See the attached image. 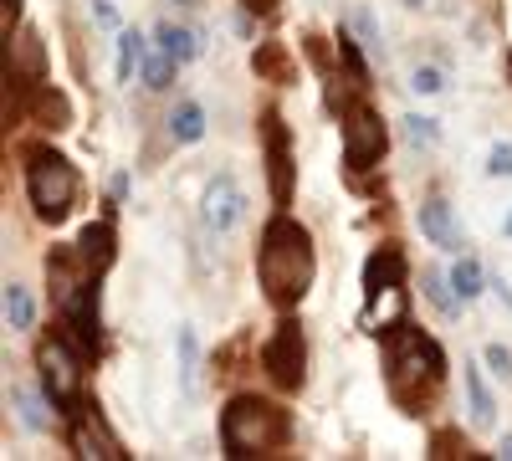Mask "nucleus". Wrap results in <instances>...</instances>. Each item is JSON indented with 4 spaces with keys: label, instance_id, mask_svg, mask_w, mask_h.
Returning <instances> with one entry per match:
<instances>
[{
    "label": "nucleus",
    "instance_id": "nucleus-1",
    "mask_svg": "<svg viewBox=\"0 0 512 461\" xmlns=\"http://www.w3.org/2000/svg\"><path fill=\"white\" fill-rule=\"evenodd\" d=\"M47 277H52V308L67 328L72 349L82 359H93L103 349V339H98V277L103 272L82 257L77 241H72V246H57L47 257Z\"/></svg>",
    "mask_w": 512,
    "mask_h": 461
},
{
    "label": "nucleus",
    "instance_id": "nucleus-2",
    "mask_svg": "<svg viewBox=\"0 0 512 461\" xmlns=\"http://www.w3.org/2000/svg\"><path fill=\"white\" fill-rule=\"evenodd\" d=\"M256 277H262L267 303L282 308V313H292L308 298V287H313V236L292 216L267 221L262 246H256Z\"/></svg>",
    "mask_w": 512,
    "mask_h": 461
},
{
    "label": "nucleus",
    "instance_id": "nucleus-3",
    "mask_svg": "<svg viewBox=\"0 0 512 461\" xmlns=\"http://www.w3.org/2000/svg\"><path fill=\"white\" fill-rule=\"evenodd\" d=\"M446 380V354L436 339H425L420 328H395V339L384 344V385H390V400L410 415H420L436 400Z\"/></svg>",
    "mask_w": 512,
    "mask_h": 461
},
{
    "label": "nucleus",
    "instance_id": "nucleus-4",
    "mask_svg": "<svg viewBox=\"0 0 512 461\" xmlns=\"http://www.w3.org/2000/svg\"><path fill=\"white\" fill-rule=\"evenodd\" d=\"M287 436H292L287 410L256 400V395H236V400L226 405V415H221V446H226V456H236V461L267 456V451L287 446Z\"/></svg>",
    "mask_w": 512,
    "mask_h": 461
},
{
    "label": "nucleus",
    "instance_id": "nucleus-5",
    "mask_svg": "<svg viewBox=\"0 0 512 461\" xmlns=\"http://www.w3.org/2000/svg\"><path fill=\"white\" fill-rule=\"evenodd\" d=\"M26 200H31L36 221H47V226H62L77 211L82 180L57 149H26Z\"/></svg>",
    "mask_w": 512,
    "mask_h": 461
},
{
    "label": "nucleus",
    "instance_id": "nucleus-6",
    "mask_svg": "<svg viewBox=\"0 0 512 461\" xmlns=\"http://www.w3.org/2000/svg\"><path fill=\"white\" fill-rule=\"evenodd\" d=\"M262 364H267V374H272L277 390H287V395L303 390V380H308V339H303V323L282 318L277 333L267 339V349H262Z\"/></svg>",
    "mask_w": 512,
    "mask_h": 461
},
{
    "label": "nucleus",
    "instance_id": "nucleus-7",
    "mask_svg": "<svg viewBox=\"0 0 512 461\" xmlns=\"http://www.w3.org/2000/svg\"><path fill=\"white\" fill-rule=\"evenodd\" d=\"M390 149V134H384V118L369 103H349L344 108V164L354 175H369L374 164Z\"/></svg>",
    "mask_w": 512,
    "mask_h": 461
},
{
    "label": "nucleus",
    "instance_id": "nucleus-8",
    "mask_svg": "<svg viewBox=\"0 0 512 461\" xmlns=\"http://www.w3.org/2000/svg\"><path fill=\"white\" fill-rule=\"evenodd\" d=\"M262 154H267V180H272V205H292L297 190V154H292V129L277 108L262 113Z\"/></svg>",
    "mask_w": 512,
    "mask_h": 461
},
{
    "label": "nucleus",
    "instance_id": "nucleus-9",
    "mask_svg": "<svg viewBox=\"0 0 512 461\" xmlns=\"http://www.w3.org/2000/svg\"><path fill=\"white\" fill-rule=\"evenodd\" d=\"M72 339H41L36 344V369H41V385H47V400L72 410L77 405V390H82V374H77V359L67 349Z\"/></svg>",
    "mask_w": 512,
    "mask_h": 461
},
{
    "label": "nucleus",
    "instance_id": "nucleus-10",
    "mask_svg": "<svg viewBox=\"0 0 512 461\" xmlns=\"http://www.w3.org/2000/svg\"><path fill=\"white\" fill-rule=\"evenodd\" d=\"M200 216H205V226L216 231V236H231V231L241 226V216H246V190H241V180H236V175H210V185H205V195H200Z\"/></svg>",
    "mask_w": 512,
    "mask_h": 461
},
{
    "label": "nucleus",
    "instance_id": "nucleus-11",
    "mask_svg": "<svg viewBox=\"0 0 512 461\" xmlns=\"http://www.w3.org/2000/svg\"><path fill=\"white\" fill-rule=\"evenodd\" d=\"M67 441L82 461H118L123 446L113 441V431L103 426V410L98 405H77L72 410V426H67Z\"/></svg>",
    "mask_w": 512,
    "mask_h": 461
},
{
    "label": "nucleus",
    "instance_id": "nucleus-12",
    "mask_svg": "<svg viewBox=\"0 0 512 461\" xmlns=\"http://www.w3.org/2000/svg\"><path fill=\"white\" fill-rule=\"evenodd\" d=\"M420 231L431 236V246H441V251H456L461 246V226H456V211L441 200V195H431L420 205Z\"/></svg>",
    "mask_w": 512,
    "mask_h": 461
},
{
    "label": "nucleus",
    "instance_id": "nucleus-13",
    "mask_svg": "<svg viewBox=\"0 0 512 461\" xmlns=\"http://www.w3.org/2000/svg\"><path fill=\"white\" fill-rule=\"evenodd\" d=\"M400 277H405V257L395 246H379L374 257L364 262V292H369V298L384 292V287H400Z\"/></svg>",
    "mask_w": 512,
    "mask_h": 461
},
{
    "label": "nucleus",
    "instance_id": "nucleus-14",
    "mask_svg": "<svg viewBox=\"0 0 512 461\" xmlns=\"http://www.w3.org/2000/svg\"><path fill=\"white\" fill-rule=\"evenodd\" d=\"M31 118L41 123V129H67V118H72V108H67V98L57 93V88H47V82H31Z\"/></svg>",
    "mask_w": 512,
    "mask_h": 461
},
{
    "label": "nucleus",
    "instance_id": "nucleus-15",
    "mask_svg": "<svg viewBox=\"0 0 512 461\" xmlns=\"http://www.w3.org/2000/svg\"><path fill=\"white\" fill-rule=\"evenodd\" d=\"M466 410H472V426H477V431H492L497 400H492V390H487V380H482L477 364H466Z\"/></svg>",
    "mask_w": 512,
    "mask_h": 461
},
{
    "label": "nucleus",
    "instance_id": "nucleus-16",
    "mask_svg": "<svg viewBox=\"0 0 512 461\" xmlns=\"http://www.w3.org/2000/svg\"><path fill=\"white\" fill-rule=\"evenodd\" d=\"M344 31L359 41V47L369 52V62L374 57H384V36H379V21H374V11L369 6H349L344 11Z\"/></svg>",
    "mask_w": 512,
    "mask_h": 461
},
{
    "label": "nucleus",
    "instance_id": "nucleus-17",
    "mask_svg": "<svg viewBox=\"0 0 512 461\" xmlns=\"http://www.w3.org/2000/svg\"><path fill=\"white\" fill-rule=\"evenodd\" d=\"M154 41L175 57V62H195L200 57V31L195 26H175V21H164L159 31H154Z\"/></svg>",
    "mask_w": 512,
    "mask_h": 461
},
{
    "label": "nucleus",
    "instance_id": "nucleus-18",
    "mask_svg": "<svg viewBox=\"0 0 512 461\" xmlns=\"http://www.w3.org/2000/svg\"><path fill=\"white\" fill-rule=\"evenodd\" d=\"M169 134H175V144H200L205 139V108L195 98L175 103V113H169Z\"/></svg>",
    "mask_w": 512,
    "mask_h": 461
},
{
    "label": "nucleus",
    "instance_id": "nucleus-19",
    "mask_svg": "<svg viewBox=\"0 0 512 461\" xmlns=\"http://www.w3.org/2000/svg\"><path fill=\"white\" fill-rule=\"evenodd\" d=\"M175 57H169L164 47H159V41H154V47H144V57H139V77H144V88H154V93H164L169 88V82H175Z\"/></svg>",
    "mask_w": 512,
    "mask_h": 461
},
{
    "label": "nucleus",
    "instance_id": "nucleus-20",
    "mask_svg": "<svg viewBox=\"0 0 512 461\" xmlns=\"http://www.w3.org/2000/svg\"><path fill=\"white\" fill-rule=\"evenodd\" d=\"M400 313H405V292L400 287H384V292H374L369 308L359 313V328H384V323H395Z\"/></svg>",
    "mask_w": 512,
    "mask_h": 461
},
{
    "label": "nucleus",
    "instance_id": "nucleus-21",
    "mask_svg": "<svg viewBox=\"0 0 512 461\" xmlns=\"http://www.w3.org/2000/svg\"><path fill=\"white\" fill-rule=\"evenodd\" d=\"M77 251H82V257H88V262H93L98 272H108V267H113V226L93 221L88 231L77 236Z\"/></svg>",
    "mask_w": 512,
    "mask_h": 461
},
{
    "label": "nucleus",
    "instance_id": "nucleus-22",
    "mask_svg": "<svg viewBox=\"0 0 512 461\" xmlns=\"http://www.w3.org/2000/svg\"><path fill=\"white\" fill-rule=\"evenodd\" d=\"M11 72L26 62V77L31 82H41V72H47V57H41V41H36V31H21V36H11Z\"/></svg>",
    "mask_w": 512,
    "mask_h": 461
},
{
    "label": "nucleus",
    "instance_id": "nucleus-23",
    "mask_svg": "<svg viewBox=\"0 0 512 461\" xmlns=\"http://www.w3.org/2000/svg\"><path fill=\"white\" fill-rule=\"evenodd\" d=\"M31 323H36V303H31V292H26L21 282H6V328L26 333Z\"/></svg>",
    "mask_w": 512,
    "mask_h": 461
},
{
    "label": "nucleus",
    "instance_id": "nucleus-24",
    "mask_svg": "<svg viewBox=\"0 0 512 461\" xmlns=\"http://www.w3.org/2000/svg\"><path fill=\"white\" fill-rule=\"evenodd\" d=\"M175 349H180V385H185V395H195V374H200V339H195V328H180Z\"/></svg>",
    "mask_w": 512,
    "mask_h": 461
},
{
    "label": "nucleus",
    "instance_id": "nucleus-25",
    "mask_svg": "<svg viewBox=\"0 0 512 461\" xmlns=\"http://www.w3.org/2000/svg\"><path fill=\"white\" fill-rule=\"evenodd\" d=\"M482 282H487V272H482L472 257H461V262L451 267V287H456V298H482Z\"/></svg>",
    "mask_w": 512,
    "mask_h": 461
},
{
    "label": "nucleus",
    "instance_id": "nucleus-26",
    "mask_svg": "<svg viewBox=\"0 0 512 461\" xmlns=\"http://www.w3.org/2000/svg\"><path fill=\"white\" fill-rule=\"evenodd\" d=\"M139 57H144V36L139 31H123L118 36V67H113V77L128 82V77H134V67H139Z\"/></svg>",
    "mask_w": 512,
    "mask_h": 461
},
{
    "label": "nucleus",
    "instance_id": "nucleus-27",
    "mask_svg": "<svg viewBox=\"0 0 512 461\" xmlns=\"http://www.w3.org/2000/svg\"><path fill=\"white\" fill-rule=\"evenodd\" d=\"M11 405L21 410V421H26L31 431H52V421H47V410H41V400H36L31 390H11Z\"/></svg>",
    "mask_w": 512,
    "mask_h": 461
},
{
    "label": "nucleus",
    "instance_id": "nucleus-28",
    "mask_svg": "<svg viewBox=\"0 0 512 461\" xmlns=\"http://www.w3.org/2000/svg\"><path fill=\"white\" fill-rule=\"evenodd\" d=\"M405 134H410V144H415V149H436V144H441V123H436V118L410 113V118H405Z\"/></svg>",
    "mask_w": 512,
    "mask_h": 461
},
{
    "label": "nucleus",
    "instance_id": "nucleus-29",
    "mask_svg": "<svg viewBox=\"0 0 512 461\" xmlns=\"http://www.w3.org/2000/svg\"><path fill=\"white\" fill-rule=\"evenodd\" d=\"M425 298L436 303V313H441V318H451V313H456V287H446L436 272H425Z\"/></svg>",
    "mask_w": 512,
    "mask_h": 461
},
{
    "label": "nucleus",
    "instance_id": "nucleus-30",
    "mask_svg": "<svg viewBox=\"0 0 512 461\" xmlns=\"http://www.w3.org/2000/svg\"><path fill=\"white\" fill-rule=\"evenodd\" d=\"M251 62H256V72H272L277 82H292V62L282 57V47H262Z\"/></svg>",
    "mask_w": 512,
    "mask_h": 461
},
{
    "label": "nucleus",
    "instance_id": "nucleus-31",
    "mask_svg": "<svg viewBox=\"0 0 512 461\" xmlns=\"http://www.w3.org/2000/svg\"><path fill=\"white\" fill-rule=\"evenodd\" d=\"M410 88H415L420 98H436V93L446 88V72H441V67H415V72H410Z\"/></svg>",
    "mask_w": 512,
    "mask_h": 461
},
{
    "label": "nucleus",
    "instance_id": "nucleus-32",
    "mask_svg": "<svg viewBox=\"0 0 512 461\" xmlns=\"http://www.w3.org/2000/svg\"><path fill=\"white\" fill-rule=\"evenodd\" d=\"M487 364H492L497 380H507V385H512V354H507L502 344H487Z\"/></svg>",
    "mask_w": 512,
    "mask_h": 461
},
{
    "label": "nucleus",
    "instance_id": "nucleus-33",
    "mask_svg": "<svg viewBox=\"0 0 512 461\" xmlns=\"http://www.w3.org/2000/svg\"><path fill=\"white\" fill-rule=\"evenodd\" d=\"M487 170H492L497 180H507V175H512V149H507V144H497V149H492V159H487Z\"/></svg>",
    "mask_w": 512,
    "mask_h": 461
},
{
    "label": "nucleus",
    "instance_id": "nucleus-34",
    "mask_svg": "<svg viewBox=\"0 0 512 461\" xmlns=\"http://www.w3.org/2000/svg\"><path fill=\"white\" fill-rule=\"evenodd\" d=\"M456 446H461V436H456V431H446V436H436V441H431V456H461Z\"/></svg>",
    "mask_w": 512,
    "mask_h": 461
},
{
    "label": "nucleus",
    "instance_id": "nucleus-35",
    "mask_svg": "<svg viewBox=\"0 0 512 461\" xmlns=\"http://www.w3.org/2000/svg\"><path fill=\"white\" fill-rule=\"evenodd\" d=\"M93 21L98 26H118V6L113 0H93Z\"/></svg>",
    "mask_w": 512,
    "mask_h": 461
},
{
    "label": "nucleus",
    "instance_id": "nucleus-36",
    "mask_svg": "<svg viewBox=\"0 0 512 461\" xmlns=\"http://www.w3.org/2000/svg\"><path fill=\"white\" fill-rule=\"evenodd\" d=\"M16 6H21V0H6V41L16 36Z\"/></svg>",
    "mask_w": 512,
    "mask_h": 461
},
{
    "label": "nucleus",
    "instance_id": "nucleus-37",
    "mask_svg": "<svg viewBox=\"0 0 512 461\" xmlns=\"http://www.w3.org/2000/svg\"><path fill=\"white\" fill-rule=\"evenodd\" d=\"M492 287H497V298L507 303V313H512V282H502V277H492Z\"/></svg>",
    "mask_w": 512,
    "mask_h": 461
},
{
    "label": "nucleus",
    "instance_id": "nucleus-38",
    "mask_svg": "<svg viewBox=\"0 0 512 461\" xmlns=\"http://www.w3.org/2000/svg\"><path fill=\"white\" fill-rule=\"evenodd\" d=\"M246 6H251V11H272V6H277V0H246Z\"/></svg>",
    "mask_w": 512,
    "mask_h": 461
},
{
    "label": "nucleus",
    "instance_id": "nucleus-39",
    "mask_svg": "<svg viewBox=\"0 0 512 461\" xmlns=\"http://www.w3.org/2000/svg\"><path fill=\"white\" fill-rule=\"evenodd\" d=\"M497 456H507V461H512V436H502V446H497Z\"/></svg>",
    "mask_w": 512,
    "mask_h": 461
},
{
    "label": "nucleus",
    "instance_id": "nucleus-40",
    "mask_svg": "<svg viewBox=\"0 0 512 461\" xmlns=\"http://www.w3.org/2000/svg\"><path fill=\"white\" fill-rule=\"evenodd\" d=\"M405 6H410V11H420V6H431V0H405Z\"/></svg>",
    "mask_w": 512,
    "mask_h": 461
},
{
    "label": "nucleus",
    "instance_id": "nucleus-41",
    "mask_svg": "<svg viewBox=\"0 0 512 461\" xmlns=\"http://www.w3.org/2000/svg\"><path fill=\"white\" fill-rule=\"evenodd\" d=\"M175 6H195V0H175Z\"/></svg>",
    "mask_w": 512,
    "mask_h": 461
},
{
    "label": "nucleus",
    "instance_id": "nucleus-42",
    "mask_svg": "<svg viewBox=\"0 0 512 461\" xmlns=\"http://www.w3.org/2000/svg\"><path fill=\"white\" fill-rule=\"evenodd\" d=\"M507 236H512V216H507Z\"/></svg>",
    "mask_w": 512,
    "mask_h": 461
},
{
    "label": "nucleus",
    "instance_id": "nucleus-43",
    "mask_svg": "<svg viewBox=\"0 0 512 461\" xmlns=\"http://www.w3.org/2000/svg\"><path fill=\"white\" fill-rule=\"evenodd\" d=\"M507 72H512V57H507Z\"/></svg>",
    "mask_w": 512,
    "mask_h": 461
}]
</instances>
